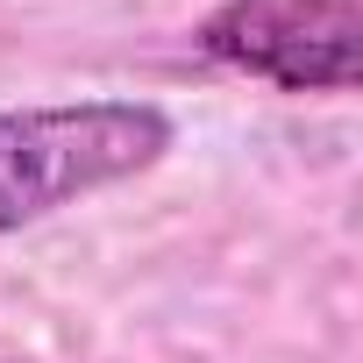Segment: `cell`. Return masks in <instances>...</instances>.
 I'll return each mask as SVG.
<instances>
[{
	"label": "cell",
	"mask_w": 363,
	"mask_h": 363,
	"mask_svg": "<svg viewBox=\"0 0 363 363\" xmlns=\"http://www.w3.org/2000/svg\"><path fill=\"white\" fill-rule=\"evenodd\" d=\"M171 150V114L150 100L0 107V235L29 228L100 186L150 171Z\"/></svg>",
	"instance_id": "1"
},
{
	"label": "cell",
	"mask_w": 363,
	"mask_h": 363,
	"mask_svg": "<svg viewBox=\"0 0 363 363\" xmlns=\"http://www.w3.org/2000/svg\"><path fill=\"white\" fill-rule=\"evenodd\" d=\"M214 65L278 93H356L363 15L356 0H221L193 36Z\"/></svg>",
	"instance_id": "2"
}]
</instances>
